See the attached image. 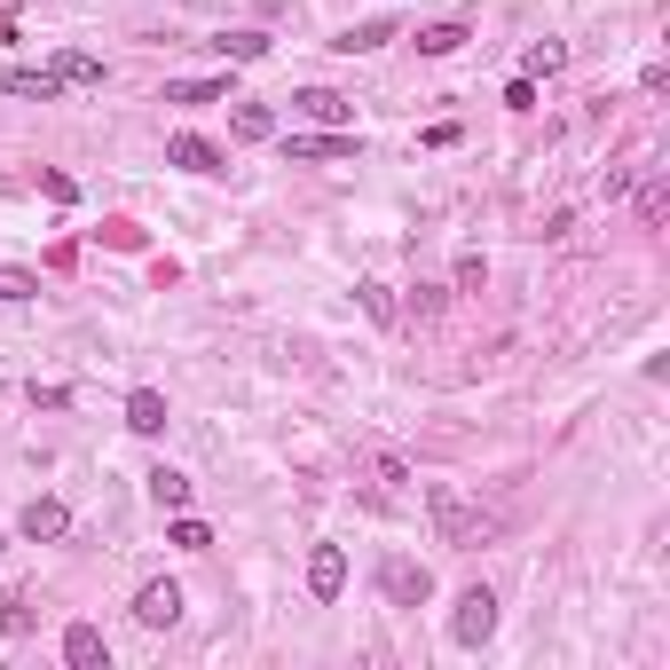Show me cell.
Listing matches in <instances>:
<instances>
[{"label": "cell", "mask_w": 670, "mask_h": 670, "mask_svg": "<svg viewBox=\"0 0 670 670\" xmlns=\"http://www.w3.org/2000/svg\"><path fill=\"white\" fill-rule=\"evenodd\" d=\"M426 513H434V536H442L450 552H482V545H497V536H505V521H497L489 505H474L465 489H450V482L426 489Z\"/></svg>", "instance_id": "cell-1"}, {"label": "cell", "mask_w": 670, "mask_h": 670, "mask_svg": "<svg viewBox=\"0 0 670 670\" xmlns=\"http://www.w3.org/2000/svg\"><path fill=\"white\" fill-rule=\"evenodd\" d=\"M379 592H387V608H426V599H434V576H426L418 560L387 552V560H379Z\"/></svg>", "instance_id": "cell-2"}, {"label": "cell", "mask_w": 670, "mask_h": 670, "mask_svg": "<svg viewBox=\"0 0 670 670\" xmlns=\"http://www.w3.org/2000/svg\"><path fill=\"white\" fill-rule=\"evenodd\" d=\"M489 631H497V592H489V584H474V592L458 599V616H450V639H458V647H482Z\"/></svg>", "instance_id": "cell-3"}, {"label": "cell", "mask_w": 670, "mask_h": 670, "mask_svg": "<svg viewBox=\"0 0 670 670\" xmlns=\"http://www.w3.org/2000/svg\"><path fill=\"white\" fill-rule=\"evenodd\" d=\"M134 623H150V631H166V623H182V584H143L134 592Z\"/></svg>", "instance_id": "cell-4"}, {"label": "cell", "mask_w": 670, "mask_h": 670, "mask_svg": "<svg viewBox=\"0 0 670 670\" xmlns=\"http://www.w3.org/2000/svg\"><path fill=\"white\" fill-rule=\"evenodd\" d=\"M292 158H300V166H340V158H355V134H348V126H331V134H292Z\"/></svg>", "instance_id": "cell-5"}, {"label": "cell", "mask_w": 670, "mask_h": 670, "mask_svg": "<svg viewBox=\"0 0 670 670\" xmlns=\"http://www.w3.org/2000/svg\"><path fill=\"white\" fill-rule=\"evenodd\" d=\"M16 528L32 536V545H56V536L72 528V505H63V497H32V505H24V521H16Z\"/></svg>", "instance_id": "cell-6"}, {"label": "cell", "mask_w": 670, "mask_h": 670, "mask_svg": "<svg viewBox=\"0 0 670 670\" xmlns=\"http://www.w3.org/2000/svg\"><path fill=\"white\" fill-rule=\"evenodd\" d=\"M308 592H316V599H340V592H348V552H340V545H316V552H308Z\"/></svg>", "instance_id": "cell-7"}, {"label": "cell", "mask_w": 670, "mask_h": 670, "mask_svg": "<svg viewBox=\"0 0 670 670\" xmlns=\"http://www.w3.org/2000/svg\"><path fill=\"white\" fill-rule=\"evenodd\" d=\"M63 662H72V670H103V662H111L103 631H95V623H72V631H63Z\"/></svg>", "instance_id": "cell-8"}, {"label": "cell", "mask_w": 670, "mask_h": 670, "mask_svg": "<svg viewBox=\"0 0 670 670\" xmlns=\"http://www.w3.org/2000/svg\"><path fill=\"white\" fill-rule=\"evenodd\" d=\"M166 158H174L182 174H221V150L206 143V134H174V143H166Z\"/></svg>", "instance_id": "cell-9"}, {"label": "cell", "mask_w": 670, "mask_h": 670, "mask_svg": "<svg viewBox=\"0 0 670 670\" xmlns=\"http://www.w3.org/2000/svg\"><path fill=\"white\" fill-rule=\"evenodd\" d=\"M0 87H9V95H24V103H56V72H32V63H16V72H0Z\"/></svg>", "instance_id": "cell-10"}, {"label": "cell", "mask_w": 670, "mask_h": 670, "mask_svg": "<svg viewBox=\"0 0 670 670\" xmlns=\"http://www.w3.org/2000/svg\"><path fill=\"white\" fill-rule=\"evenodd\" d=\"M126 426H134V434H166V394H158V387H134V394H126Z\"/></svg>", "instance_id": "cell-11"}, {"label": "cell", "mask_w": 670, "mask_h": 670, "mask_svg": "<svg viewBox=\"0 0 670 670\" xmlns=\"http://www.w3.org/2000/svg\"><path fill=\"white\" fill-rule=\"evenodd\" d=\"M292 103L308 111L316 126H348V119H355V111H348V95H331V87H308V95H292Z\"/></svg>", "instance_id": "cell-12"}, {"label": "cell", "mask_w": 670, "mask_h": 670, "mask_svg": "<svg viewBox=\"0 0 670 670\" xmlns=\"http://www.w3.org/2000/svg\"><path fill=\"white\" fill-rule=\"evenodd\" d=\"M48 72H56L63 87H103V63H95V56H80V48H72V56H56Z\"/></svg>", "instance_id": "cell-13"}, {"label": "cell", "mask_w": 670, "mask_h": 670, "mask_svg": "<svg viewBox=\"0 0 670 670\" xmlns=\"http://www.w3.org/2000/svg\"><path fill=\"white\" fill-rule=\"evenodd\" d=\"M387 32H394L387 16H363V24H348V32H340V40H331V48H340V56H363V48H379V40H387Z\"/></svg>", "instance_id": "cell-14"}, {"label": "cell", "mask_w": 670, "mask_h": 670, "mask_svg": "<svg viewBox=\"0 0 670 670\" xmlns=\"http://www.w3.org/2000/svg\"><path fill=\"white\" fill-rule=\"evenodd\" d=\"M229 103H237V95H229ZM229 126H237L245 143H268V134H277V119H268V103H237V111H229Z\"/></svg>", "instance_id": "cell-15"}, {"label": "cell", "mask_w": 670, "mask_h": 670, "mask_svg": "<svg viewBox=\"0 0 670 670\" xmlns=\"http://www.w3.org/2000/svg\"><path fill=\"white\" fill-rule=\"evenodd\" d=\"M166 103H229V80H174Z\"/></svg>", "instance_id": "cell-16"}, {"label": "cell", "mask_w": 670, "mask_h": 670, "mask_svg": "<svg viewBox=\"0 0 670 670\" xmlns=\"http://www.w3.org/2000/svg\"><path fill=\"white\" fill-rule=\"evenodd\" d=\"M465 40H474L465 24H426V32H418V56H458Z\"/></svg>", "instance_id": "cell-17"}, {"label": "cell", "mask_w": 670, "mask_h": 670, "mask_svg": "<svg viewBox=\"0 0 670 670\" xmlns=\"http://www.w3.org/2000/svg\"><path fill=\"white\" fill-rule=\"evenodd\" d=\"M150 497H158L166 513H182V505H190V474H174V465H158V474H150Z\"/></svg>", "instance_id": "cell-18"}, {"label": "cell", "mask_w": 670, "mask_h": 670, "mask_svg": "<svg viewBox=\"0 0 670 670\" xmlns=\"http://www.w3.org/2000/svg\"><path fill=\"white\" fill-rule=\"evenodd\" d=\"M229 63H260L268 56V32H221V40H214Z\"/></svg>", "instance_id": "cell-19"}, {"label": "cell", "mask_w": 670, "mask_h": 670, "mask_svg": "<svg viewBox=\"0 0 670 670\" xmlns=\"http://www.w3.org/2000/svg\"><path fill=\"white\" fill-rule=\"evenodd\" d=\"M32 623H40V616H32V599H24V592L0 599V631H9V639H32Z\"/></svg>", "instance_id": "cell-20"}, {"label": "cell", "mask_w": 670, "mask_h": 670, "mask_svg": "<svg viewBox=\"0 0 670 670\" xmlns=\"http://www.w3.org/2000/svg\"><path fill=\"white\" fill-rule=\"evenodd\" d=\"M166 545H182V552H206V545H214V528H206V521H190V513H182L174 528H166Z\"/></svg>", "instance_id": "cell-21"}, {"label": "cell", "mask_w": 670, "mask_h": 670, "mask_svg": "<svg viewBox=\"0 0 670 670\" xmlns=\"http://www.w3.org/2000/svg\"><path fill=\"white\" fill-rule=\"evenodd\" d=\"M0 300H40V277L32 268H0Z\"/></svg>", "instance_id": "cell-22"}, {"label": "cell", "mask_w": 670, "mask_h": 670, "mask_svg": "<svg viewBox=\"0 0 670 670\" xmlns=\"http://www.w3.org/2000/svg\"><path fill=\"white\" fill-rule=\"evenodd\" d=\"M560 63H568V48H560V40H536V48H528V72H521V80H536V72H560Z\"/></svg>", "instance_id": "cell-23"}, {"label": "cell", "mask_w": 670, "mask_h": 670, "mask_svg": "<svg viewBox=\"0 0 670 670\" xmlns=\"http://www.w3.org/2000/svg\"><path fill=\"white\" fill-rule=\"evenodd\" d=\"M355 292H363V308H371L379 324H394V292L387 284H355Z\"/></svg>", "instance_id": "cell-24"}, {"label": "cell", "mask_w": 670, "mask_h": 670, "mask_svg": "<svg viewBox=\"0 0 670 670\" xmlns=\"http://www.w3.org/2000/svg\"><path fill=\"white\" fill-rule=\"evenodd\" d=\"M482 284H489V268H482V253H465V260H458V292H482Z\"/></svg>", "instance_id": "cell-25"}, {"label": "cell", "mask_w": 670, "mask_h": 670, "mask_svg": "<svg viewBox=\"0 0 670 670\" xmlns=\"http://www.w3.org/2000/svg\"><path fill=\"white\" fill-rule=\"evenodd\" d=\"M40 190L56 197V206H72V197H80V182H72V174H40Z\"/></svg>", "instance_id": "cell-26"}, {"label": "cell", "mask_w": 670, "mask_h": 670, "mask_svg": "<svg viewBox=\"0 0 670 670\" xmlns=\"http://www.w3.org/2000/svg\"><path fill=\"white\" fill-rule=\"evenodd\" d=\"M639 214H647V221H662V214H670V190H662V182H647V197H639Z\"/></svg>", "instance_id": "cell-27"}, {"label": "cell", "mask_w": 670, "mask_h": 670, "mask_svg": "<svg viewBox=\"0 0 670 670\" xmlns=\"http://www.w3.org/2000/svg\"><path fill=\"white\" fill-rule=\"evenodd\" d=\"M16 24H24V9H16V0H0V40H16Z\"/></svg>", "instance_id": "cell-28"}]
</instances>
